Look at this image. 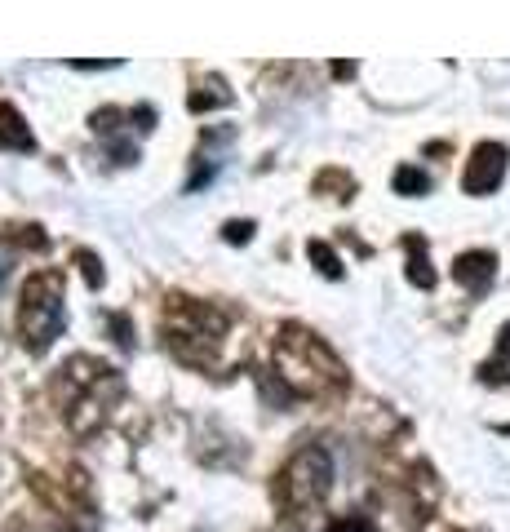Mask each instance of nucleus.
I'll list each match as a JSON object with an SVG mask.
<instances>
[{
  "mask_svg": "<svg viewBox=\"0 0 510 532\" xmlns=\"http://www.w3.org/2000/svg\"><path fill=\"white\" fill-rule=\"evenodd\" d=\"M426 187H431V178H426V173H417V169H400V173H395V191H400V196H422Z\"/></svg>",
  "mask_w": 510,
  "mask_h": 532,
  "instance_id": "9",
  "label": "nucleus"
},
{
  "mask_svg": "<svg viewBox=\"0 0 510 532\" xmlns=\"http://www.w3.org/2000/svg\"><path fill=\"white\" fill-rule=\"evenodd\" d=\"M80 262H85V275H89V284H102V271L94 266V258H89V253H80Z\"/></svg>",
  "mask_w": 510,
  "mask_h": 532,
  "instance_id": "13",
  "label": "nucleus"
},
{
  "mask_svg": "<svg viewBox=\"0 0 510 532\" xmlns=\"http://www.w3.org/2000/svg\"><path fill=\"white\" fill-rule=\"evenodd\" d=\"M329 488H333V457L324 453L320 444H306L289 457V466L280 470L275 493H280V506L289 510V515H306V510H315L329 497Z\"/></svg>",
  "mask_w": 510,
  "mask_h": 532,
  "instance_id": "3",
  "label": "nucleus"
},
{
  "mask_svg": "<svg viewBox=\"0 0 510 532\" xmlns=\"http://www.w3.org/2000/svg\"><path fill=\"white\" fill-rule=\"evenodd\" d=\"M0 284H5V258H0Z\"/></svg>",
  "mask_w": 510,
  "mask_h": 532,
  "instance_id": "14",
  "label": "nucleus"
},
{
  "mask_svg": "<svg viewBox=\"0 0 510 532\" xmlns=\"http://www.w3.org/2000/svg\"><path fill=\"white\" fill-rule=\"evenodd\" d=\"M408 280L417 284V289H431L435 284V271H431V262H426V253H422V240H408Z\"/></svg>",
  "mask_w": 510,
  "mask_h": 532,
  "instance_id": "8",
  "label": "nucleus"
},
{
  "mask_svg": "<svg viewBox=\"0 0 510 532\" xmlns=\"http://www.w3.org/2000/svg\"><path fill=\"white\" fill-rule=\"evenodd\" d=\"M0 147H14V151H32V129L23 125L9 102H0Z\"/></svg>",
  "mask_w": 510,
  "mask_h": 532,
  "instance_id": "6",
  "label": "nucleus"
},
{
  "mask_svg": "<svg viewBox=\"0 0 510 532\" xmlns=\"http://www.w3.org/2000/svg\"><path fill=\"white\" fill-rule=\"evenodd\" d=\"M324 532H377V528H373L364 515H346V519H333V524L324 528Z\"/></svg>",
  "mask_w": 510,
  "mask_h": 532,
  "instance_id": "11",
  "label": "nucleus"
},
{
  "mask_svg": "<svg viewBox=\"0 0 510 532\" xmlns=\"http://www.w3.org/2000/svg\"><path fill=\"white\" fill-rule=\"evenodd\" d=\"M493 271H497V258H493V253H462V258L453 262L457 284H466L471 293H484L488 284H493Z\"/></svg>",
  "mask_w": 510,
  "mask_h": 532,
  "instance_id": "5",
  "label": "nucleus"
},
{
  "mask_svg": "<svg viewBox=\"0 0 510 532\" xmlns=\"http://www.w3.org/2000/svg\"><path fill=\"white\" fill-rule=\"evenodd\" d=\"M67 324V306H63V280L54 271H40L27 280L23 289V306H18V333H23V346L32 355L49 351L54 337L63 333Z\"/></svg>",
  "mask_w": 510,
  "mask_h": 532,
  "instance_id": "2",
  "label": "nucleus"
},
{
  "mask_svg": "<svg viewBox=\"0 0 510 532\" xmlns=\"http://www.w3.org/2000/svg\"><path fill=\"white\" fill-rule=\"evenodd\" d=\"M275 364H280L284 382L302 395H329L346 382L338 355H333L315 333H302V329H284L280 346H275Z\"/></svg>",
  "mask_w": 510,
  "mask_h": 532,
  "instance_id": "1",
  "label": "nucleus"
},
{
  "mask_svg": "<svg viewBox=\"0 0 510 532\" xmlns=\"http://www.w3.org/2000/svg\"><path fill=\"white\" fill-rule=\"evenodd\" d=\"M249 231H253V222H231V227H227V240H249Z\"/></svg>",
  "mask_w": 510,
  "mask_h": 532,
  "instance_id": "12",
  "label": "nucleus"
},
{
  "mask_svg": "<svg viewBox=\"0 0 510 532\" xmlns=\"http://www.w3.org/2000/svg\"><path fill=\"white\" fill-rule=\"evenodd\" d=\"M306 253H311V258H315V262H320V271H324V275H329V280H338V275H342V262H338V258H333V249H329V244H320V240H311V249H306Z\"/></svg>",
  "mask_w": 510,
  "mask_h": 532,
  "instance_id": "10",
  "label": "nucleus"
},
{
  "mask_svg": "<svg viewBox=\"0 0 510 532\" xmlns=\"http://www.w3.org/2000/svg\"><path fill=\"white\" fill-rule=\"evenodd\" d=\"M506 178V147L502 142H479L475 156L466 160V173H462V187L471 191V196H488V191H497Z\"/></svg>",
  "mask_w": 510,
  "mask_h": 532,
  "instance_id": "4",
  "label": "nucleus"
},
{
  "mask_svg": "<svg viewBox=\"0 0 510 532\" xmlns=\"http://www.w3.org/2000/svg\"><path fill=\"white\" fill-rule=\"evenodd\" d=\"M231 102V89L222 76H204L196 85V94H191V111H209V107H227Z\"/></svg>",
  "mask_w": 510,
  "mask_h": 532,
  "instance_id": "7",
  "label": "nucleus"
}]
</instances>
